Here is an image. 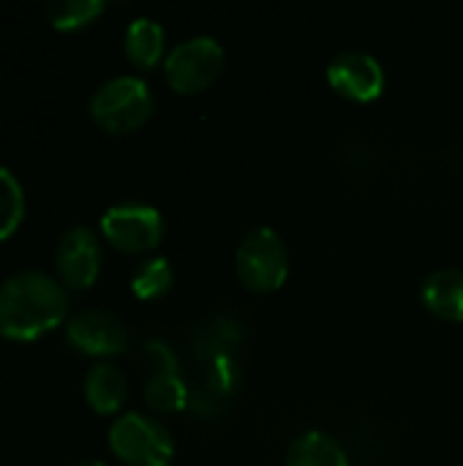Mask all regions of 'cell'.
Masks as SVG:
<instances>
[{"instance_id":"1","label":"cell","mask_w":463,"mask_h":466,"mask_svg":"<svg viewBox=\"0 0 463 466\" xmlns=\"http://www.w3.org/2000/svg\"><path fill=\"white\" fill-rule=\"evenodd\" d=\"M68 314V292L41 270H19L0 284V336L33 341L55 330Z\"/></svg>"},{"instance_id":"2","label":"cell","mask_w":463,"mask_h":466,"mask_svg":"<svg viewBox=\"0 0 463 466\" xmlns=\"http://www.w3.org/2000/svg\"><path fill=\"white\" fill-rule=\"evenodd\" d=\"M156 109L153 93L145 79L120 74L96 87L90 96V117L109 134H128L142 128Z\"/></svg>"},{"instance_id":"3","label":"cell","mask_w":463,"mask_h":466,"mask_svg":"<svg viewBox=\"0 0 463 466\" xmlns=\"http://www.w3.org/2000/svg\"><path fill=\"white\" fill-rule=\"evenodd\" d=\"M235 270L246 289L267 295L284 287L289 276V251L281 235L270 227H257L237 243Z\"/></svg>"},{"instance_id":"4","label":"cell","mask_w":463,"mask_h":466,"mask_svg":"<svg viewBox=\"0 0 463 466\" xmlns=\"http://www.w3.org/2000/svg\"><path fill=\"white\" fill-rule=\"evenodd\" d=\"M112 453L128 466H169L175 456L172 434L156 418L128 412L120 415L109 429Z\"/></svg>"},{"instance_id":"5","label":"cell","mask_w":463,"mask_h":466,"mask_svg":"<svg viewBox=\"0 0 463 466\" xmlns=\"http://www.w3.org/2000/svg\"><path fill=\"white\" fill-rule=\"evenodd\" d=\"M224 46L213 35H194L180 41L164 63V74L172 90L183 96L205 93L224 74Z\"/></svg>"},{"instance_id":"6","label":"cell","mask_w":463,"mask_h":466,"mask_svg":"<svg viewBox=\"0 0 463 466\" xmlns=\"http://www.w3.org/2000/svg\"><path fill=\"white\" fill-rule=\"evenodd\" d=\"M101 232L117 251L145 254L161 243L164 218L153 205L120 202V205H112L101 216Z\"/></svg>"},{"instance_id":"7","label":"cell","mask_w":463,"mask_h":466,"mask_svg":"<svg viewBox=\"0 0 463 466\" xmlns=\"http://www.w3.org/2000/svg\"><path fill=\"white\" fill-rule=\"evenodd\" d=\"M65 341L85 355L109 358L128 350V330L123 319L104 309H85L65 325Z\"/></svg>"},{"instance_id":"8","label":"cell","mask_w":463,"mask_h":466,"mask_svg":"<svg viewBox=\"0 0 463 466\" xmlns=\"http://www.w3.org/2000/svg\"><path fill=\"white\" fill-rule=\"evenodd\" d=\"M327 82L338 96L357 101V104H368L379 98L385 90V68L374 55L349 49L330 60Z\"/></svg>"},{"instance_id":"9","label":"cell","mask_w":463,"mask_h":466,"mask_svg":"<svg viewBox=\"0 0 463 466\" xmlns=\"http://www.w3.org/2000/svg\"><path fill=\"white\" fill-rule=\"evenodd\" d=\"M101 259L104 257H101V243H98L96 232L87 227H71L60 238L57 254H55L57 276L63 281V287H68V289L93 287L101 273Z\"/></svg>"},{"instance_id":"10","label":"cell","mask_w":463,"mask_h":466,"mask_svg":"<svg viewBox=\"0 0 463 466\" xmlns=\"http://www.w3.org/2000/svg\"><path fill=\"white\" fill-rule=\"evenodd\" d=\"M423 306L445 319V322H463V270L442 268L434 270L420 289Z\"/></svg>"},{"instance_id":"11","label":"cell","mask_w":463,"mask_h":466,"mask_svg":"<svg viewBox=\"0 0 463 466\" xmlns=\"http://www.w3.org/2000/svg\"><path fill=\"white\" fill-rule=\"evenodd\" d=\"M128 396V382L126 374L115 363H96L85 374V399L98 415H115L126 404Z\"/></svg>"},{"instance_id":"12","label":"cell","mask_w":463,"mask_h":466,"mask_svg":"<svg viewBox=\"0 0 463 466\" xmlns=\"http://www.w3.org/2000/svg\"><path fill=\"white\" fill-rule=\"evenodd\" d=\"M164 46H166V33L156 19L139 16L126 27L123 49H126V57L136 68H145V71L153 68L164 57Z\"/></svg>"},{"instance_id":"13","label":"cell","mask_w":463,"mask_h":466,"mask_svg":"<svg viewBox=\"0 0 463 466\" xmlns=\"http://www.w3.org/2000/svg\"><path fill=\"white\" fill-rule=\"evenodd\" d=\"M243 339V328L235 317L229 314H216L207 322H202L194 336H191V347L202 360H216L224 355H232V347H237Z\"/></svg>"},{"instance_id":"14","label":"cell","mask_w":463,"mask_h":466,"mask_svg":"<svg viewBox=\"0 0 463 466\" xmlns=\"http://www.w3.org/2000/svg\"><path fill=\"white\" fill-rule=\"evenodd\" d=\"M284 466H352L347 451L322 431H306L292 440Z\"/></svg>"},{"instance_id":"15","label":"cell","mask_w":463,"mask_h":466,"mask_svg":"<svg viewBox=\"0 0 463 466\" xmlns=\"http://www.w3.org/2000/svg\"><path fill=\"white\" fill-rule=\"evenodd\" d=\"M142 399L153 412H180L188 407L191 390L186 388V382L180 380L177 371L172 374H150L145 388H142Z\"/></svg>"},{"instance_id":"16","label":"cell","mask_w":463,"mask_h":466,"mask_svg":"<svg viewBox=\"0 0 463 466\" xmlns=\"http://www.w3.org/2000/svg\"><path fill=\"white\" fill-rule=\"evenodd\" d=\"M175 284V270L169 265V259L164 257H150L145 262H139L131 273V292L139 300H156L164 298Z\"/></svg>"},{"instance_id":"17","label":"cell","mask_w":463,"mask_h":466,"mask_svg":"<svg viewBox=\"0 0 463 466\" xmlns=\"http://www.w3.org/2000/svg\"><path fill=\"white\" fill-rule=\"evenodd\" d=\"M98 14H104V0H52V3H46L49 25L57 30L85 27Z\"/></svg>"},{"instance_id":"18","label":"cell","mask_w":463,"mask_h":466,"mask_svg":"<svg viewBox=\"0 0 463 466\" xmlns=\"http://www.w3.org/2000/svg\"><path fill=\"white\" fill-rule=\"evenodd\" d=\"M25 218V191L16 175L0 167V240L16 232Z\"/></svg>"},{"instance_id":"19","label":"cell","mask_w":463,"mask_h":466,"mask_svg":"<svg viewBox=\"0 0 463 466\" xmlns=\"http://www.w3.org/2000/svg\"><path fill=\"white\" fill-rule=\"evenodd\" d=\"M240 385V366L235 355H224L207 363V393L216 399H226Z\"/></svg>"},{"instance_id":"20","label":"cell","mask_w":463,"mask_h":466,"mask_svg":"<svg viewBox=\"0 0 463 466\" xmlns=\"http://www.w3.org/2000/svg\"><path fill=\"white\" fill-rule=\"evenodd\" d=\"M142 363L150 374H172L177 371V358L175 352L169 350V344L158 341V339H150L142 344Z\"/></svg>"},{"instance_id":"21","label":"cell","mask_w":463,"mask_h":466,"mask_svg":"<svg viewBox=\"0 0 463 466\" xmlns=\"http://www.w3.org/2000/svg\"><path fill=\"white\" fill-rule=\"evenodd\" d=\"M68 466H106V464H101V461H74V464H68Z\"/></svg>"}]
</instances>
